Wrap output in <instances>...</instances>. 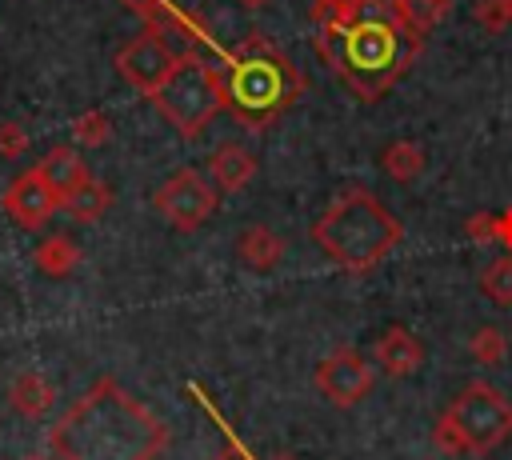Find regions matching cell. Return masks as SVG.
<instances>
[{
  "label": "cell",
  "instance_id": "obj_7",
  "mask_svg": "<svg viewBox=\"0 0 512 460\" xmlns=\"http://www.w3.org/2000/svg\"><path fill=\"white\" fill-rule=\"evenodd\" d=\"M152 204L176 232H192L216 212V188L196 168H180L156 188Z\"/></svg>",
  "mask_w": 512,
  "mask_h": 460
},
{
  "label": "cell",
  "instance_id": "obj_15",
  "mask_svg": "<svg viewBox=\"0 0 512 460\" xmlns=\"http://www.w3.org/2000/svg\"><path fill=\"white\" fill-rule=\"evenodd\" d=\"M8 400H12V408H16L20 416L40 420V416H48V408H52V400H56V388H52L40 372H20V376L12 380V388H8Z\"/></svg>",
  "mask_w": 512,
  "mask_h": 460
},
{
  "label": "cell",
  "instance_id": "obj_20",
  "mask_svg": "<svg viewBox=\"0 0 512 460\" xmlns=\"http://www.w3.org/2000/svg\"><path fill=\"white\" fill-rule=\"evenodd\" d=\"M480 288H484V296H488L492 304L512 308V256L492 260V264L480 272Z\"/></svg>",
  "mask_w": 512,
  "mask_h": 460
},
{
  "label": "cell",
  "instance_id": "obj_9",
  "mask_svg": "<svg viewBox=\"0 0 512 460\" xmlns=\"http://www.w3.org/2000/svg\"><path fill=\"white\" fill-rule=\"evenodd\" d=\"M312 380H316V388H320V396H324L328 404L352 408V404H360V400L372 392L376 372H372V364H368L352 344H340V348H332V352L320 360V368H316Z\"/></svg>",
  "mask_w": 512,
  "mask_h": 460
},
{
  "label": "cell",
  "instance_id": "obj_29",
  "mask_svg": "<svg viewBox=\"0 0 512 460\" xmlns=\"http://www.w3.org/2000/svg\"><path fill=\"white\" fill-rule=\"evenodd\" d=\"M24 460H48V456H24Z\"/></svg>",
  "mask_w": 512,
  "mask_h": 460
},
{
  "label": "cell",
  "instance_id": "obj_14",
  "mask_svg": "<svg viewBox=\"0 0 512 460\" xmlns=\"http://www.w3.org/2000/svg\"><path fill=\"white\" fill-rule=\"evenodd\" d=\"M236 256H240L248 268L268 272V268L280 264V256H284V240H280L268 224H252V228L240 232V240H236Z\"/></svg>",
  "mask_w": 512,
  "mask_h": 460
},
{
  "label": "cell",
  "instance_id": "obj_22",
  "mask_svg": "<svg viewBox=\"0 0 512 460\" xmlns=\"http://www.w3.org/2000/svg\"><path fill=\"white\" fill-rule=\"evenodd\" d=\"M72 136H76L80 148H100V144H108V136H112V120H108L100 108H88V112H80V116L72 120Z\"/></svg>",
  "mask_w": 512,
  "mask_h": 460
},
{
  "label": "cell",
  "instance_id": "obj_17",
  "mask_svg": "<svg viewBox=\"0 0 512 460\" xmlns=\"http://www.w3.org/2000/svg\"><path fill=\"white\" fill-rule=\"evenodd\" d=\"M76 264H80V248H76V240H72V236L52 232V236H44V240H40V248H36V268H40L44 276L60 280V276H68Z\"/></svg>",
  "mask_w": 512,
  "mask_h": 460
},
{
  "label": "cell",
  "instance_id": "obj_24",
  "mask_svg": "<svg viewBox=\"0 0 512 460\" xmlns=\"http://www.w3.org/2000/svg\"><path fill=\"white\" fill-rule=\"evenodd\" d=\"M24 152H28V132H24V124L0 120V156H4V160H16V156H24Z\"/></svg>",
  "mask_w": 512,
  "mask_h": 460
},
{
  "label": "cell",
  "instance_id": "obj_2",
  "mask_svg": "<svg viewBox=\"0 0 512 460\" xmlns=\"http://www.w3.org/2000/svg\"><path fill=\"white\" fill-rule=\"evenodd\" d=\"M164 444L168 428L160 416L112 376H100L88 392H80L48 428L56 460H156Z\"/></svg>",
  "mask_w": 512,
  "mask_h": 460
},
{
  "label": "cell",
  "instance_id": "obj_16",
  "mask_svg": "<svg viewBox=\"0 0 512 460\" xmlns=\"http://www.w3.org/2000/svg\"><path fill=\"white\" fill-rule=\"evenodd\" d=\"M108 204H112V188H108L104 180H96V176H88L80 188H72V192L60 200V208H64L72 220H80V224L100 220V216L108 212Z\"/></svg>",
  "mask_w": 512,
  "mask_h": 460
},
{
  "label": "cell",
  "instance_id": "obj_4",
  "mask_svg": "<svg viewBox=\"0 0 512 460\" xmlns=\"http://www.w3.org/2000/svg\"><path fill=\"white\" fill-rule=\"evenodd\" d=\"M312 240L320 244V252L332 256V264H340L344 272H360L364 276L388 252L400 248L404 224L376 200V192L348 188L312 224Z\"/></svg>",
  "mask_w": 512,
  "mask_h": 460
},
{
  "label": "cell",
  "instance_id": "obj_28",
  "mask_svg": "<svg viewBox=\"0 0 512 460\" xmlns=\"http://www.w3.org/2000/svg\"><path fill=\"white\" fill-rule=\"evenodd\" d=\"M240 4H244V8H264L268 0H240Z\"/></svg>",
  "mask_w": 512,
  "mask_h": 460
},
{
  "label": "cell",
  "instance_id": "obj_5",
  "mask_svg": "<svg viewBox=\"0 0 512 460\" xmlns=\"http://www.w3.org/2000/svg\"><path fill=\"white\" fill-rule=\"evenodd\" d=\"M512 436V404L484 380H472L436 420V448L448 456H484Z\"/></svg>",
  "mask_w": 512,
  "mask_h": 460
},
{
  "label": "cell",
  "instance_id": "obj_12",
  "mask_svg": "<svg viewBox=\"0 0 512 460\" xmlns=\"http://www.w3.org/2000/svg\"><path fill=\"white\" fill-rule=\"evenodd\" d=\"M36 172L44 176V184L64 200L72 188H80L92 172H88V164L80 160V152L76 148H68V144H56V148H48V156L36 164Z\"/></svg>",
  "mask_w": 512,
  "mask_h": 460
},
{
  "label": "cell",
  "instance_id": "obj_27",
  "mask_svg": "<svg viewBox=\"0 0 512 460\" xmlns=\"http://www.w3.org/2000/svg\"><path fill=\"white\" fill-rule=\"evenodd\" d=\"M120 4H124V8H128V12H136V16H144V20H148V24H152V20H156V12H160V4H164V0H120Z\"/></svg>",
  "mask_w": 512,
  "mask_h": 460
},
{
  "label": "cell",
  "instance_id": "obj_1",
  "mask_svg": "<svg viewBox=\"0 0 512 460\" xmlns=\"http://www.w3.org/2000/svg\"><path fill=\"white\" fill-rule=\"evenodd\" d=\"M312 48L360 104H376L404 80L424 36L396 16V0H352L312 32Z\"/></svg>",
  "mask_w": 512,
  "mask_h": 460
},
{
  "label": "cell",
  "instance_id": "obj_23",
  "mask_svg": "<svg viewBox=\"0 0 512 460\" xmlns=\"http://www.w3.org/2000/svg\"><path fill=\"white\" fill-rule=\"evenodd\" d=\"M472 20H476L484 32H504V28L512 24V0H476Z\"/></svg>",
  "mask_w": 512,
  "mask_h": 460
},
{
  "label": "cell",
  "instance_id": "obj_25",
  "mask_svg": "<svg viewBox=\"0 0 512 460\" xmlns=\"http://www.w3.org/2000/svg\"><path fill=\"white\" fill-rule=\"evenodd\" d=\"M348 4H352V0H312V24H316V28H320V24H332Z\"/></svg>",
  "mask_w": 512,
  "mask_h": 460
},
{
  "label": "cell",
  "instance_id": "obj_13",
  "mask_svg": "<svg viewBox=\"0 0 512 460\" xmlns=\"http://www.w3.org/2000/svg\"><path fill=\"white\" fill-rule=\"evenodd\" d=\"M208 176L216 188L224 192H240L252 176H256V156L240 144H220L212 156H208Z\"/></svg>",
  "mask_w": 512,
  "mask_h": 460
},
{
  "label": "cell",
  "instance_id": "obj_8",
  "mask_svg": "<svg viewBox=\"0 0 512 460\" xmlns=\"http://www.w3.org/2000/svg\"><path fill=\"white\" fill-rule=\"evenodd\" d=\"M176 68V52L168 44V36L160 28H144L140 36H132L120 52H116V72L136 88L144 92L148 100L156 96V88L168 80V72Z\"/></svg>",
  "mask_w": 512,
  "mask_h": 460
},
{
  "label": "cell",
  "instance_id": "obj_11",
  "mask_svg": "<svg viewBox=\"0 0 512 460\" xmlns=\"http://www.w3.org/2000/svg\"><path fill=\"white\" fill-rule=\"evenodd\" d=\"M372 360H376V368L384 372V376H412L416 368H420V360H424V344L408 332V328H388L380 340H376V348H372Z\"/></svg>",
  "mask_w": 512,
  "mask_h": 460
},
{
  "label": "cell",
  "instance_id": "obj_3",
  "mask_svg": "<svg viewBox=\"0 0 512 460\" xmlns=\"http://www.w3.org/2000/svg\"><path fill=\"white\" fill-rule=\"evenodd\" d=\"M216 52H220L216 64L220 100L240 128L264 132L304 96V72L264 32H248L236 48H216Z\"/></svg>",
  "mask_w": 512,
  "mask_h": 460
},
{
  "label": "cell",
  "instance_id": "obj_21",
  "mask_svg": "<svg viewBox=\"0 0 512 460\" xmlns=\"http://www.w3.org/2000/svg\"><path fill=\"white\" fill-rule=\"evenodd\" d=\"M468 352H472V360H480L484 368H496V364H504L508 340H504V332H500V328L484 324V328H476V332H472V340H468Z\"/></svg>",
  "mask_w": 512,
  "mask_h": 460
},
{
  "label": "cell",
  "instance_id": "obj_6",
  "mask_svg": "<svg viewBox=\"0 0 512 460\" xmlns=\"http://www.w3.org/2000/svg\"><path fill=\"white\" fill-rule=\"evenodd\" d=\"M152 104L184 140H196L216 120V112L224 108L220 84H216V68L204 56H196V52L176 56V68L156 88Z\"/></svg>",
  "mask_w": 512,
  "mask_h": 460
},
{
  "label": "cell",
  "instance_id": "obj_10",
  "mask_svg": "<svg viewBox=\"0 0 512 460\" xmlns=\"http://www.w3.org/2000/svg\"><path fill=\"white\" fill-rule=\"evenodd\" d=\"M4 212L20 224V228H44L56 212H60V196L44 184V176L36 172V168H28V172H20L8 188H4Z\"/></svg>",
  "mask_w": 512,
  "mask_h": 460
},
{
  "label": "cell",
  "instance_id": "obj_26",
  "mask_svg": "<svg viewBox=\"0 0 512 460\" xmlns=\"http://www.w3.org/2000/svg\"><path fill=\"white\" fill-rule=\"evenodd\" d=\"M468 232H472V240H480V244H488V240H496V232H500V220L496 216H472L468 220Z\"/></svg>",
  "mask_w": 512,
  "mask_h": 460
},
{
  "label": "cell",
  "instance_id": "obj_19",
  "mask_svg": "<svg viewBox=\"0 0 512 460\" xmlns=\"http://www.w3.org/2000/svg\"><path fill=\"white\" fill-rule=\"evenodd\" d=\"M448 8H452V0H396V16L412 28V32H428V28H436L444 16H448Z\"/></svg>",
  "mask_w": 512,
  "mask_h": 460
},
{
  "label": "cell",
  "instance_id": "obj_18",
  "mask_svg": "<svg viewBox=\"0 0 512 460\" xmlns=\"http://www.w3.org/2000/svg\"><path fill=\"white\" fill-rule=\"evenodd\" d=\"M380 164H384V172H388L396 184H408V180H416V176L424 172V148H420L416 140H392V144L384 148Z\"/></svg>",
  "mask_w": 512,
  "mask_h": 460
}]
</instances>
